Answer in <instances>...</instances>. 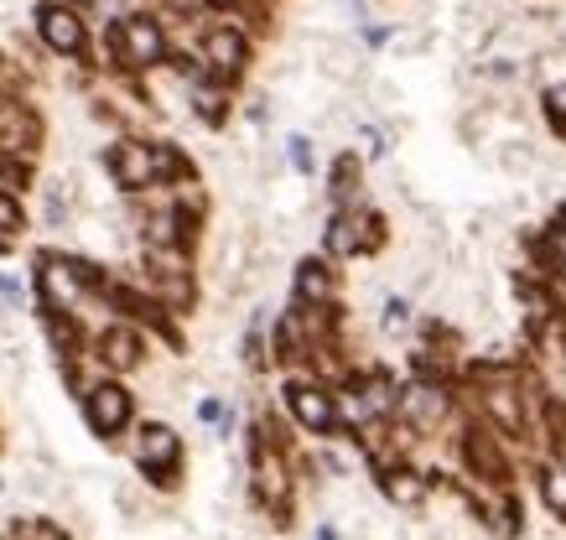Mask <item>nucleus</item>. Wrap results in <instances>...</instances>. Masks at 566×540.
<instances>
[{
  "mask_svg": "<svg viewBox=\"0 0 566 540\" xmlns=\"http://www.w3.org/2000/svg\"><path fill=\"white\" fill-rule=\"evenodd\" d=\"M296 301H312V307H327V301H333V271H327L323 261L296 265Z\"/></svg>",
  "mask_w": 566,
  "mask_h": 540,
  "instance_id": "nucleus-10",
  "label": "nucleus"
},
{
  "mask_svg": "<svg viewBox=\"0 0 566 540\" xmlns=\"http://www.w3.org/2000/svg\"><path fill=\"white\" fill-rule=\"evenodd\" d=\"M468 457H473V468H483L489 478H504V457H499L483 436H473V442H468Z\"/></svg>",
  "mask_w": 566,
  "mask_h": 540,
  "instance_id": "nucleus-16",
  "label": "nucleus"
},
{
  "mask_svg": "<svg viewBox=\"0 0 566 540\" xmlns=\"http://www.w3.org/2000/svg\"><path fill=\"white\" fill-rule=\"evenodd\" d=\"M483 411L504 426V432H525V411H520V395L515 390H504V384H494V390H483Z\"/></svg>",
  "mask_w": 566,
  "mask_h": 540,
  "instance_id": "nucleus-11",
  "label": "nucleus"
},
{
  "mask_svg": "<svg viewBox=\"0 0 566 540\" xmlns=\"http://www.w3.org/2000/svg\"><path fill=\"white\" fill-rule=\"evenodd\" d=\"M167 6H172V11H192V6H198V0H167Z\"/></svg>",
  "mask_w": 566,
  "mask_h": 540,
  "instance_id": "nucleus-25",
  "label": "nucleus"
},
{
  "mask_svg": "<svg viewBox=\"0 0 566 540\" xmlns=\"http://www.w3.org/2000/svg\"><path fill=\"white\" fill-rule=\"evenodd\" d=\"M109 177L120 182L125 192H140L156 182V151L146 140H120V146H109Z\"/></svg>",
  "mask_w": 566,
  "mask_h": 540,
  "instance_id": "nucleus-2",
  "label": "nucleus"
},
{
  "mask_svg": "<svg viewBox=\"0 0 566 540\" xmlns=\"http://www.w3.org/2000/svg\"><path fill=\"white\" fill-rule=\"evenodd\" d=\"M562 224H566V209H562Z\"/></svg>",
  "mask_w": 566,
  "mask_h": 540,
  "instance_id": "nucleus-28",
  "label": "nucleus"
},
{
  "mask_svg": "<svg viewBox=\"0 0 566 540\" xmlns=\"http://www.w3.org/2000/svg\"><path fill=\"white\" fill-rule=\"evenodd\" d=\"M203 57L219 78H240L244 63H250V42H244V32H234V27H213V32L203 36Z\"/></svg>",
  "mask_w": 566,
  "mask_h": 540,
  "instance_id": "nucleus-4",
  "label": "nucleus"
},
{
  "mask_svg": "<svg viewBox=\"0 0 566 540\" xmlns=\"http://www.w3.org/2000/svg\"><path fill=\"white\" fill-rule=\"evenodd\" d=\"M385 328H406V301H390V307H385Z\"/></svg>",
  "mask_w": 566,
  "mask_h": 540,
  "instance_id": "nucleus-23",
  "label": "nucleus"
},
{
  "mask_svg": "<svg viewBox=\"0 0 566 540\" xmlns=\"http://www.w3.org/2000/svg\"><path fill=\"white\" fill-rule=\"evenodd\" d=\"M208 6H229V0H208Z\"/></svg>",
  "mask_w": 566,
  "mask_h": 540,
  "instance_id": "nucleus-27",
  "label": "nucleus"
},
{
  "mask_svg": "<svg viewBox=\"0 0 566 540\" xmlns=\"http://www.w3.org/2000/svg\"><path fill=\"white\" fill-rule=\"evenodd\" d=\"M17 229H27V213H21V203L11 192L0 188V234H17Z\"/></svg>",
  "mask_w": 566,
  "mask_h": 540,
  "instance_id": "nucleus-19",
  "label": "nucleus"
},
{
  "mask_svg": "<svg viewBox=\"0 0 566 540\" xmlns=\"http://www.w3.org/2000/svg\"><path fill=\"white\" fill-rule=\"evenodd\" d=\"M286 401H292V416L302 421V426H312V432H333L338 411H333V401H327L317 384H292V390H286Z\"/></svg>",
  "mask_w": 566,
  "mask_h": 540,
  "instance_id": "nucleus-7",
  "label": "nucleus"
},
{
  "mask_svg": "<svg viewBox=\"0 0 566 540\" xmlns=\"http://www.w3.org/2000/svg\"><path fill=\"white\" fill-rule=\"evenodd\" d=\"M260 494H265V499H281V494H286V473H281L275 457H260Z\"/></svg>",
  "mask_w": 566,
  "mask_h": 540,
  "instance_id": "nucleus-18",
  "label": "nucleus"
},
{
  "mask_svg": "<svg viewBox=\"0 0 566 540\" xmlns=\"http://www.w3.org/2000/svg\"><path fill=\"white\" fill-rule=\"evenodd\" d=\"M354 192H359V161L338 157V167H333V198H338V203H348Z\"/></svg>",
  "mask_w": 566,
  "mask_h": 540,
  "instance_id": "nucleus-14",
  "label": "nucleus"
},
{
  "mask_svg": "<svg viewBox=\"0 0 566 540\" xmlns=\"http://www.w3.org/2000/svg\"><path fill=\"white\" fill-rule=\"evenodd\" d=\"M84 416L99 436H115L125 421H130V395H125L120 384H94V390H88Z\"/></svg>",
  "mask_w": 566,
  "mask_h": 540,
  "instance_id": "nucleus-5",
  "label": "nucleus"
},
{
  "mask_svg": "<svg viewBox=\"0 0 566 540\" xmlns=\"http://www.w3.org/2000/svg\"><path fill=\"white\" fill-rule=\"evenodd\" d=\"M115 57L130 63V68H156L167 57V36L151 17H125L115 21Z\"/></svg>",
  "mask_w": 566,
  "mask_h": 540,
  "instance_id": "nucleus-1",
  "label": "nucleus"
},
{
  "mask_svg": "<svg viewBox=\"0 0 566 540\" xmlns=\"http://www.w3.org/2000/svg\"><path fill=\"white\" fill-rule=\"evenodd\" d=\"M364 405L369 411H390V380L385 374H375V380L364 384Z\"/></svg>",
  "mask_w": 566,
  "mask_h": 540,
  "instance_id": "nucleus-21",
  "label": "nucleus"
},
{
  "mask_svg": "<svg viewBox=\"0 0 566 540\" xmlns=\"http://www.w3.org/2000/svg\"><path fill=\"white\" fill-rule=\"evenodd\" d=\"M556 255L566 261V229H556Z\"/></svg>",
  "mask_w": 566,
  "mask_h": 540,
  "instance_id": "nucleus-24",
  "label": "nucleus"
},
{
  "mask_svg": "<svg viewBox=\"0 0 566 540\" xmlns=\"http://www.w3.org/2000/svg\"><path fill=\"white\" fill-rule=\"evenodd\" d=\"M317 540H338V536H333V530H323V536H317Z\"/></svg>",
  "mask_w": 566,
  "mask_h": 540,
  "instance_id": "nucleus-26",
  "label": "nucleus"
},
{
  "mask_svg": "<svg viewBox=\"0 0 566 540\" xmlns=\"http://www.w3.org/2000/svg\"><path fill=\"white\" fill-rule=\"evenodd\" d=\"M36 286H42L48 307H73L78 292H84L78 261H52V255H42V265H36Z\"/></svg>",
  "mask_w": 566,
  "mask_h": 540,
  "instance_id": "nucleus-6",
  "label": "nucleus"
},
{
  "mask_svg": "<svg viewBox=\"0 0 566 540\" xmlns=\"http://www.w3.org/2000/svg\"><path fill=\"white\" fill-rule=\"evenodd\" d=\"M99 353H104V359H109L115 369H130V364L140 359V338H136L130 328H109V332L99 338Z\"/></svg>",
  "mask_w": 566,
  "mask_h": 540,
  "instance_id": "nucleus-12",
  "label": "nucleus"
},
{
  "mask_svg": "<svg viewBox=\"0 0 566 540\" xmlns=\"http://www.w3.org/2000/svg\"><path fill=\"white\" fill-rule=\"evenodd\" d=\"M136 463L146 473H156V484H161V473L177 463V432L172 426H146L136 442Z\"/></svg>",
  "mask_w": 566,
  "mask_h": 540,
  "instance_id": "nucleus-9",
  "label": "nucleus"
},
{
  "mask_svg": "<svg viewBox=\"0 0 566 540\" xmlns=\"http://www.w3.org/2000/svg\"><path fill=\"white\" fill-rule=\"evenodd\" d=\"M192 105H198V115H203L208 125H223V115H229L219 88H192Z\"/></svg>",
  "mask_w": 566,
  "mask_h": 540,
  "instance_id": "nucleus-15",
  "label": "nucleus"
},
{
  "mask_svg": "<svg viewBox=\"0 0 566 540\" xmlns=\"http://www.w3.org/2000/svg\"><path fill=\"white\" fill-rule=\"evenodd\" d=\"M400 416L411 421L416 432H437V421L447 416V395L431 390V384H411V390L400 395Z\"/></svg>",
  "mask_w": 566,
  "mask_h": 540,
  "instance_id": "nucleus-8",
  "label": "nucleus"
},
{
  "mask_svg": "<svg viewBox=\"0 0 566 540\" xmlns=\"http://www.w3.org/2000/svg\"><path fill=\"white\" fill-rule=\"evenodd\" d=\"M385 494H390L400 509H416L421 499H427V478H416V473H406V468H395L390 478H385Z\"/></svg>",
  "mask_w": 566,
  "mask_h": 540,
  "instance_id": "nucleus-13",
  "label": "nucleus"
},
{
  "mask_svg": "<svg viewBox=\"0 0 566 540\" xmlns=\"http://www.w3.org/2000/svg\"><path fill=\"white\" fill-rule=\"evenodd\" d=\"M36 32H42V42H48L52 53H63V57L84 53V17L73 6H42L36 11Z\"/></svg>",
  "mask_w": 566,
  "mask_h": 540,
  "instance_id": "nucleus-3",
  "label": "nucleus"
},
{
  "mask_svg": "<svg viewBox=\"0 0 566 540\" xmlns=\"http://www.w3.org/2000/svg\"><path fill=\"white\" fill-rule=\"evenodd\" d=\"M546 115H551V125L566 136V84H551L546 88Z\"/></svg>",
  "mask_w": 566,
  "mask_h": 540,
  "instance_id": "nucleus-20",
  "label": "nucleus"
},
{
  "mask_svg": "<svg viewBox=\"0 0 566 540\" xmlns=\"http://www.w3.org/2000/svg\"><path fill=\"white\" fill-rule=\"evenodd\" d=\"M541 494H546V505L556 515H566V468H546L541 473Z\"/></svg>",
  "mask_w": 566,
  "mask_h": 540,
  "instance_id": "nucleus-17",
  "label": "nucleus"
},
{
  "mask_svg": "<svg viewBox=\"0 0 566 540\" xmlns=\"http://www.w3.org/2000/svg\"><path fill=\"white\" fill-rule=\"evenodd\" d=\"M292 167H296V172H302V177L312 172V146H307V140H302V136L292 140Z\"/></svg>",
  "mask_w": 566,
  "mask_h": 540,
  "instance_id": "nucleus-22",
  "label": "nucleus"
}]
</instances>
